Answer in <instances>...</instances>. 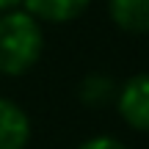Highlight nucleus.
<instances>
[{
  "label": "nucleus",
  "instance_id": "f257e3e1",
  "mask_svg": "<svg viewBox=\"0 0 149 149\" xmlns=\"http://www.w3.org/2000/svg\"><path fill=\"white\" fill-rule=\"evenodd\" d=\"M44 53L42 22L25 8L0 14V74L22 77L39 64Z\"/></svg>",
  "mask_w": 149,
  "mask_h": 149
},
{
  "label": "nucleus",
  "instance_id": "f03ea898",
  "mask_svg": "<svg viewBox=\"0 0 149 149\" xmlns=\"http://www.w3.org/2000/svg\"><path fill=\"white\" fill-rule=\"evenodd\" d=\"M116 111L130 130L149 135V72H138L119 86Z\"/></svg>",
  "mask_w": 149,
  "mask_h": 149
},
{
  "label": "nucleus",
  "instance_id": "7ed1b4c3",
  "mask_svg": "<svg viewBox=\"0 0 149 149\" xmlns=\"http://www.w3.org/2000/svg\"><path fill=\"white\" fill-rule=\"evenodd\" d=\"M31 144V119L14 100L0 97V149H25Z\"/></svg>",
  "mask_w": 149,
  "mask_h": 149
},
{
  "label": "nucleus",
  "instance_id": "20e7f679",
  "mask_svg": "<svg viewBox=\"0 0 149 149\" xmlns=\"http://www.w3.org/2000/svg\"><path fill=\"white\" fill-rule=\"evenodd\" d=\"M113 25L133 36H149V0H108Z\"/></svg>",
  "mask_w": 149,
  "mask_h": 149
},
{
  "label": "nucleus",
  "instance_id": "39448f33",
  "mask_svg": "<svg viewBox=\"0 0 149 149\" xmlns=\"http://www.w3.org/2000/svg\"><path fill=\"white\" fill-rule=\"evenodd\" d=\"M91 0H22V8L39 22H50V25H61V22H72L88 8Z\"/></svg>",
  "mask_w": 149,
  "mask_h": 149
},
{
  "label": "nucleus",
  "instance_id": "423d86ee",
  "mask_svg": "<svg viewBox=\"0 0 149 149\" xmlns=\"http://www.w3.org/2000/svg\"><path fill=\"white\" fill-rule=\"evenodd\" d=\"M116 80L111 74H102V72H91L80 80L77 86V100L83 102L86 108H105L111 102H116Z\"/></svg>",
  "mask_w": 149,
  "mask_h": 149
},
{
  "label": "nucleus",
  "instance_id": "0eeeda50",
  "mask_svg": "<svg viewBox=\"0 0 149 149\" xmlns=\"http://www.w3.org/2000/svg\"><path fill=\"white\" fill-rule=\"evenodd\" d=\"M77 149H130V146L113 135H94V138H86Z\"/></svg>",
  "mask_w": 149,
  "mask_h": 149
},
{
  "label": "nucleus",
  "instance_id": "6e6552de",
  "mask_svg": "<svg viewBox=\"0 0 149 149\" xmlns=\"http://www.w3.org/2000/svg\"><path fill=\"white\" fill-rule=\"evenodd\" d=\"M17 8H22V0H0V14H8Z\"/></svg>",
  "mask_w": 149,
  "mask_h": 149
}]
</instances>
